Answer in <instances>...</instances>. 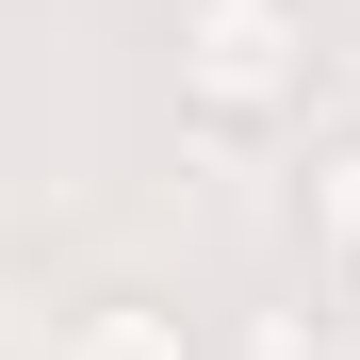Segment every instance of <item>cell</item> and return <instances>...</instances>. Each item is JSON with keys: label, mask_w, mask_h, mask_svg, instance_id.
Masks as SVG:
<instances>
[{"label": "cell", "mask_w": 360, "mask_h": 360, "mask_svg": "<svg viewBox=\"0 0 360 360\" xmlns=\"http://www.w3.org/2000/svg\"><path fill=\"white\" fill-rule=\"evenodd\" d=\"M246 360H328V311H311V295H295V311H262V328H246Z\"/></svg>", "instance_id": "obj_4"}, {"label": "cell", "mask_w": 360, "mask_h": 360, "mask_svg": "<svg viewBox=\"0 0 360 360\" xmlns=\"http://www.w3.org/2000/svg\"><path fill=\"white\" fill-rule=\"evenodd\" d=\"M66 360H197V344H180L164 295H82V311H66Z\"/></svg>", "instance_id": "obj_3"}, {"label": "cell", "mask_w": 360, "mask_h": 360, "mask_svg": "<svg viewBox=\"0 0 360 360\" xmlns=\"http://www.w3.org/2000/svg\"><path fill=\"white\" fill-rule=\"evenodd\" d=\"M295 246H311V278L360 295V131H328L311 164H295Z\"/></svg>", "instance_id": "obj_2"}, {"label": "cell", "mask_w": 360, "mask_h": 360, "mask_svg": "<svg viewBox=\"0 0 360 360\" xmlns=\"http://www.w3.org/2000/svg\"><path fill=\"white\" fill-rule=\"evenodd\" d=\"M180 98L213 131L311 115V0H180Z\"/></svg>", "instance_id": "obj_1"}]
</instances>
